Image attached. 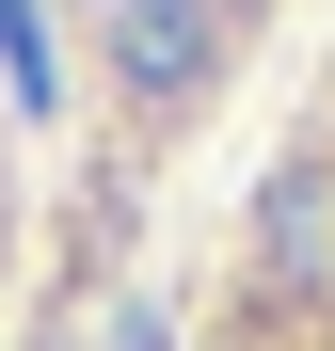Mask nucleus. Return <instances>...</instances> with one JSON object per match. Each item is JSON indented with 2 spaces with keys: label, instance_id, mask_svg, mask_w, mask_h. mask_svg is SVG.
I'll list each match as a JSON object with an SVG mask.
<instances>
[{
  "label": "nucleus",
  "instance_id": "1",
  "mask_svg": "<svg viewBox=\"0 0 335 351\" xmlns=\"http://www.w3.org/2000/svg\"><path fill=\"white\" fill-rule=\"evenodd\" d=\"M192 351H335V64L303 80V112L256 144L240 208H223Z\"/></svg>",
  "mask_w": 335,
  "mask_h": 351
}]
</instances>
